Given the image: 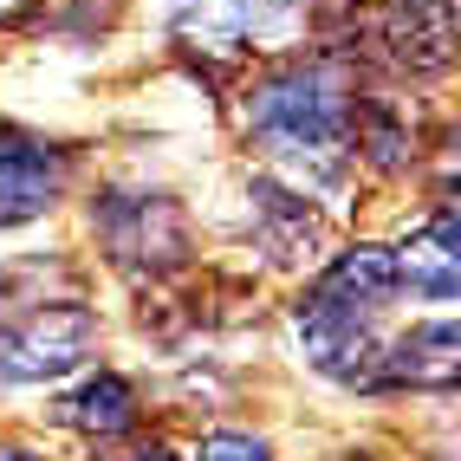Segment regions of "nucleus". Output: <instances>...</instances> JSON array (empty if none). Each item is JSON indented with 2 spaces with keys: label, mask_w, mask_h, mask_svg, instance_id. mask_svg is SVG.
Instances as JSON below:
<instances>
[{
  "label": "nucleus",
  "mask_w": 461,
  "mask_h": 461,
  "mask_svg": "<svg viewBox=\"0 0 461 461\" xmlns=\"http://www.w3.org/2000/svg\"><path fill=\"white\" fill-rule=\"evenodd\" d=\"M396 260L390 248H345L312 293L299 299V351L312 371L351 390H377V357H384V312L396 305Z\"/></svg>",
  "instance_id": "1"
},
{
  "label": "nucleus",
  "mask_w": 461,
  "mask_h": 461,
  "mask_svg": "<svg viewBox=\"0 0 461 461\" xmlns=\"http://www.w3.org/2000/svg\"><path fill=\"white\" fill-rule=\"evenodd\" d=\"M351 91L325 59H299L286 72H267L248 91V137L299 182L338 189L351 157Z\"/></svg>",
  "instance_id": "2"
},
{
  "label": "nucleus",
  "mask_w": 461,
  "mask_h": 461,
  "mask_svg": "<svg viewBox=\"0 0 461 461\" xmlns=\"http://www.w3.org/2000/svg\"><path fill=\"white\" fill-rule=\"evenodd\" d=\"M91 345H98V312L91 305L40 299L26 312L0 319V384H59L91 357Z\"/></svg>",
  "instance_id": "3"
},
{
  "label": "nucleus",
  "mask_w": 461,
  "mask_h": 461,
  "mask_svg": "<svg viewBox=\"0 0 461 461\" xmlns=\"http://www.w3.org/2000/svg\"><path fill=\"white\" fill-rule=\"evenodd\" d=\"M72 182V149L46 143L33 131L0 124V228H26L66 195Z\"/></svg>",
  "instance_id": "4"
},
{
  "label": "nucleus",
  "mask_w": 461,
  "mask_h": 461,
  "mask_svg": "<svg viewBox=\"0 0 461 461\" xmlns=\"http://www.w3.org/2000/svg\"><path fill=\"white\" fill-rule=\"evenodd\" d=\"M299 20V0H176V40L202 52H254L286 40V26Z\"/></svg>",
  "instance_id": "5"
},
{
  "label": "nucleus",
  "mask_w": 461,
  "mask_h": 461,
  "mask_svg": "<svg viewBox=\"0 0 461 461\" xmlns=\"http://www.w3.org/2000/svg\"><path fill=\"white\" fill-rule=\"evenodd\" d=\"M98 228H104V240H111V260L117 267H176L182 260V214H176V202L169 195H143V189H117L111 202H104V214H98Z\"/></svg>",
  "instance_id": "6"
},
{
  "label": "nucleus",
  "mask_w": 461,
  "mask_h": 461,
  "mask_svg": "<svg viewBox=\"0 0 461 461\" xmlns=\"http://www.w3.org/2000/svg\"><path fill=\"white\" fill-rule=\"evenodd\" d=\"M455 364H461L455 319H448V312H436V319L410 325L403 338H384L377 390H448V384H455Z\"/></svg>",
  "instance_id": "7"
},
{
  "label": "nucleus",
  "mask_w": 461,
  "mask_h": 461,
  "mask_svg": "<svg viewBox=\"0 0 461 461\" xmlns=\"http://www.w3.org/2000/svg\"><path fill=\"white\" fill-rule=\"evenodd\" d=\"M390 260H396V286H410L429 305H448L461 293V221H455V208L429 214L403 248H390Z\"/></svg>",
  "instance_id": "8"
},
{
  "label": "nucleus",
  "mask_w": 461,
  "mask_h": 461,
  "mask_svg": "<svg viewBox=\"0 0 461 461\" xmlns=\"http://www.w3.org/2000/svg\"><path fill=\"white\" fill-rule=\"evenodd\" d=\"M52 422L78 429V436H91V442H117V436H124V429L137 422V390H131V377L98 371V377H85L78 390L59 396Z\"/></svg>",
  "instance_id": "9"
},
{
  "label": "nucleus",
  "mask_w": 461,
  "mask_h": 461,
  "mask_svg": "<svg viewBox=\"0 0 461 461\" xmlns=\"http://www.w3.org/2000/svg\"><path fill=\"white\" fill-rule=\"evenodd\" d=\"M254 214L267 221L273 260H293L299 248H312V240H319V214L305 208V195H293V189H273V182H260V189H254Z\"/></svg>",
  "instance_id": "10"
},
{
  "label": "nucleus",
  "mask_w": 461,
  "mask_h": 461,
  "mask_svg": "<svg viewBox=\"0 0 461 461\" xmlns=\"http://www.w3.org/2000/svg\"><path fill=\"white\" fill-rule=\"evenodd\" d=\"M202 461H273V448L248 429H214V436H202Z\"/></svg>",
  "instance_id": "11"
},
{
  "label": "nucleus",
  "mask_w": 461,
  "mask_h": 461,
  "mask_svg": "<svg viewBox=\"0 0 461 461\" xmlns=\"http://www.w3.org/2000/svg\"><path fill=\"white\" fill-rule=\"evenodd\" d=\"M91 461H176L169 442H124V448H98Z\"/></svg>",
  "instance_id": "12"
},
{
  "label": "nucleus",
  "mask_w": 461,
  "mask_h": 461,
  "mask_svg": "<svg viewBox=\"0 0 461 461\" xmlns=\"http://www.w3.org/2000/svg\"><path fill=\"white\" fill-rule=\"evenodd\" d=\"M429 7H455V0H429Z\"/></svg>",
  "instance_id": "13"
},
{
  "label": "nucleus",
  "mask_w": 461,
  "mask_h": 461,
  "mask_svg": "<svg viewBox=\"0 0 461 461\" xmlns=\"http://www.w3.org/2000/svg\"><path fill=\"white\" fill-rule=\"evenodd\" d=\"M351 461H357V455H351Z\"/></svg>",
  "instance_id": "14"
}]
</instances>
